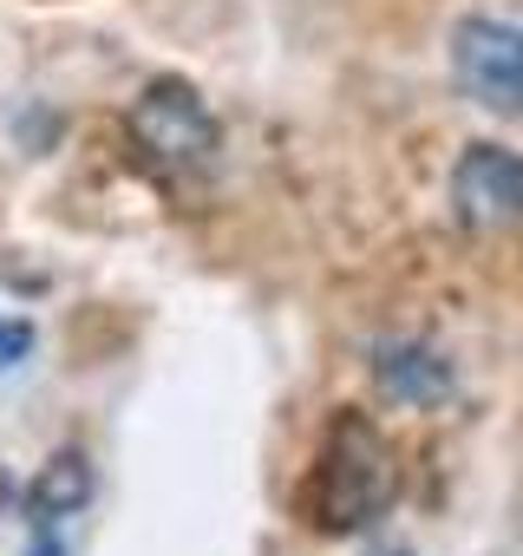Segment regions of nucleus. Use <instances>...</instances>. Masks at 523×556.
I'll list each match as a JSON object with an SVG mask.
<instances>
[{"label": "nucleus", "mask_w": 523, "mask_h": 556, "mask_svg": "<svg viewBox=\"0 0 523 556\" xmlns=\"http://www.w3.org/2000/svg\"><path fill=\"white\" fill-rule=\"evenodd\" d=\"M86 497H92V465H86V452H60V458L34 478V504H27V517H53V523H66Z\"/></svg>", "instance_id": "6"}, {"label": "nucleus", "mask_w": 523, "mask_h": 556, "mask_svg": "<svg viewBox=\"0 0 523 556\" xmlns=\"http://www.w3.org/2000/svg\"><path fill=\"white\" fill-rule=\"evenodd\" d=\"M34 321H21V315H0V374H14V367H27L34 361Z\"/></svg>", "instance_id": "7"}, {"label": "nucleus", "mask_w": 523, "mask_h": 556, "mask_svg": "<svg viewBox=\"0 0 523 556\" xmlns=\"http://www.w3.org/2000/svg\"><path fill=\"white\" fill-rule=\"evenodd\" d=\"M399 497V458L386 445V432L360 413L341 406L321 432V452L308 465V478L295 484V517L315 536H360L373 530Z\"/></svg>", "instance_id": "1"}, {"label": "nucleus", "mask_w": 523, "mask_h": 556, "mask_svg": "<svg viewBox=\"0 0 523 556\" xmlns=\"http://www.w3.org/2000/svg\"><path fill=\"white\" fill-rule=\"evenodd\" d=\"M451 210L464 229H523V151L471 144L451 170Z\"/></svg>", "instance_id": "4"}, {"label": "nucleus", "mask_w": 523, "mask_h": 556, "mask_svg": "<svg viewBox=\"0 0 523 556\" xmlns=\"http://www.w3.org/2000/svg\"><path fill=\"white\" fill-rule=\"evenodd\" d=\"M125 138H131V157L157 177V184H183L196 170H209L222 131L209 118V105L196 99V86L183 79H157L138 92L131 118H125Z\"/></svg>", "instance_id": "2"}, {"label": "nucleus", "mask_w": 523, "mask_h": 556, "mask_svg": "<svg viewBox=\"0 0 523 556\" xmlns=\"http://www.w3.org/2000/svg\"><path fill=\"white\" fill-rule=\"evenodd\" d=\"M451 79L484 112H523V27L516 21H458L451 34Z\"/></svg>", "instance_id": "3"}, {"label": "nucleus", "mask_w": 523, "mask_h": 556, "mask_svg": "<svg viewBox=\"0 0 523 556\" xmlns=\"http://www.w3.org/2000/svg\"><path fill=\"white\" fill-rule=\"evenodd\" d=\"M373 374H380L386 400H399V406H438L451 393V367L419 341H386L373 354Z\"/></svg>", "instance_id": "5"}]
</instances>
